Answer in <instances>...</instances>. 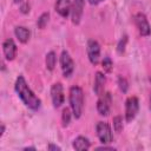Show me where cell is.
<instances>
[{"label": "cell", "mask_w": 151, "mask_h": 151, "mask_svg": "<svg viewBox=\"0 0 151 151\" xmlns=\"http://www.w3.org/2000/svg\"><path fill=\"white\" fill-rule=\"evenodd\" d=\"M13 2L14 4H20V2H22V0H13Z\"/></svg>", "instance_id": "83f0119b"}, {"label": "cell", "mask_w": 151, "mask_h": 151, "mask_svg": "<svg viewBox=\"0 0 151 151\" xmlns=\"http://www.w3.org/2000/svg\"><path fill=\"white\" fill-rule=\"evenodd\" d=\"M20 11H21V13H28L29 12V5H28V2L22 4L21 7H20Z\"/></svg>", "instance_id": "603a6c76"}, {"label": "cell", "mask_w": 151, "mask_h": 151, "mask_svg": "<svg viewBox=\"0 0 151 151\" xmlns=\"http://www.w3.org/2000/svg\"><path fill=\"white\" fill-rule=\"evenodd\" d=\"M87 55L88 59L91 61L92 65H97L99 63V58H100V46L98 44V41L91 39L87 42Z\"/></svg>", "instance_id": "8992f818"}, {"label": "cell", "mask_w": 151, "mask_h": 151, "mask_svg": "<svg viewBox=\"0 0 151 151\" xmlns=\"http://www.w3.org/2000/svg\"><path fill=\"white\" fill-rule=\"evenodd\" d=\"M134 24L140 33V35L143 37H147L151 34V28H150V24L145 17V14L143 13H137L134 15Z\"/></svg>", "instance_id": "5b68a950"}, {"label": "cell", "mask_w": 151, "mask_h": 151, "mask_svg": "<svg viewBox=\"0 0 151 151\" xmlns=\"http://www.w3.org/2000/svg\"><path fill=\"white\" fill-rule=\"evenodd\" d=\"M47 149H48V150H60V147H59V146L53 145V144H50V145L47 146Z\"/></svg>", "instance_id": "cb8c5ba5"}, {"label": "cell", "mask_w": 151, "mask_h": 151, "mask_svg": "<svg viewBox=\"0 0 151 151\" xmlns=\"http://www.w3.org/2000/svg\"><path fill=\"white\" fill-rule=\"evenodd\" d=\"M118 85H119L120 91H123L124 93H125V92L127 91V88H129V84H127L126 79H125V78H123L122 76H120V77H118Z\"/></svg>", "instance_id": "7402d4cb"}, {"label": "cell", "mask_w": 151, "mask_h": 151, "mask_svg": "<svg viewBox=\"0 0 151 151\" xmlns=\"http://www.w3.org/2000/svg\"><path fill=\"white\" fill-rule=\"evenodd\" d=\"M83 9H84V0H73L71 6V18L74 25H78L80 22Z\"/></svg>", "instance_id": "30bf717a"}, {"label": "cell", "mask_w": 151, "mask_h": 151, "mask_svg": "<svg viewBox=\"0 0 151 151\" xmlns=\"http://www.w3.org/2000/svg\"><path fill=\"white\" fill-rule=\"evenodd\" d=\"M97 150H114V149H113V147H107V146H105V145H104V146L98 147Z\"/></svg>", "instance_id": "d4e9b609"}, {"label": "cell", "mask_w": 151, "mask_h": 151, "mask_svg": "<svg viewBox=\"0 0 151 151\" xmlns=\"http://www.w3.org/2000/svg\"><path fill=\"white\" fill-rule=\"evenodd\" d=\"M139 109V103L137 97H129L125 103V118L126 122H131L134 119Z\"/></svg>", "instance_id": "277c9868"}, {"label": "cell", "mask_w": 151, "mask_h": 151, "mask_svg": "<svg viewBox=\"0 0 151 151\" xmlns=\"http://www.w3.org/2000/svg\"><path fill=\"white\" fill-rule=\"evenodd\" d=\"M100 1H103V0H88V2H90L91 5H97V4H99Z\"/></svg>", "instance_id": "484cf974"}, {"label": "cell", "mask_w": 151, "mask_h": 151, "mask_svg": "<svg viewBox=\"0 0 151 151\" xmlns=\"http://www.w3.org/2000/svg\"><path fill=\"white\" fill-rule=\"evenodd\" d=\"M99 100L97 101V111L100 116H107L110 113V104H111V96L110 93H103L99 96Z\"/></svg>", "instance_id": "9c48e42d"}, {"label": "cell", "mask_w": 151, "mask_h": 151, "mask_svg": "<svg viewBox=\"0 0 151 151\" xmlns=\"http://www.w3.org/2000/svg\"><path fill=\"white\" fill-rule=\"evenodd\" d=\"M150 109H151V97H150Z\"/></svg>", "instance_id": "f1b7e54d"}, {"label": "cell", "mask_w": 151, "mask_h": 151, "mask_svg": "<svg viewBox=\"0 0 151 151\" xmlns=\"http://www.w3.org/2000/svg\"><path fill=\"white\" fill-rule=\"evenodd\" d=\"M60 65H61V71L64 77H70L73 71H74V63L72 60V58L70 57L68 52L63 51L61 57H60Z\"/></svg>", "instance_id": "52a82bcc"}, {"label": "cell", "mask_w": 151, "mask_h": 151, "mask_svg": "<svg viewBox=\"0 0 151 151\" xmlns=\"http://www.w3.org/2000/svg\"><path fill=\"white\" fill-rule=\"evenodd\" d=\"M113 129L116 132H120L123 130V118L120 116H116L113 118Z\"/></svg>", "instance_id": "ffe728a7"}, {"label": "cell", "mask_w": 151, "mask_h": 151, "mask_svg": "<svg viewBox=\"0 0 151 151\" xmlns=\"http://www.w3.org/2000/svg\"><path fill=\"white\" fill-rule=\"evenodd\" d=\"M14 33H15V37L18 38V40L22 44H26L29 39V35H31L29 31L24 26H17L14 29Z\"/></svg>", "instance_id": "5bb4252c"}, {"label": "cell", "mask_w": 151, "mask_h": 151, "mask_svg": "<svg viewBox=\"0 0 151 151\" xmlns=\"http://www.w3.org/2000/svg\"><path fill=\"white\" fill-rule=\"evenodd\" d=\"M112 66H113V63H112L111 58L105 57V58H104V60L101 61V67H103V70H104L105 72H107V73H109V72H111Z\"/></svg>", "instance_id": "d6986e66"}, {"label": "cell", "mask_w": 151, "mask_h": 151, "mask_svg": "<svg viewBox=\"0 0 151 151\" xmlns=\"http://www.w3.org/2000/svg\"><path fill=\"white\" fill-rule=\"evenodd\" d=\"M61 120H63V126H67L70 120H71V110L68 107L63 110V116H61Z\"/></svg>", "instance_id": "e0dca14e"}, {"label": "cell", "mask_w": 151, "mask_h": 151, "mask_svg": "<svg viewBox=\"0 0 151 151\" xmlns=\"http://www.w3.org/2000/svg\"><path fill=\"white\" fill-rule=\"evenodd\" d=\"M4 131H5V126H4V124H2V125H1V132H0V136L4 134Z\"/></svg>", "instance_id": "4316f807"}, {"label": "cell", "mask_w": 151, "mask_h": 151, "mask_svg": "<svg viewBox=\"0 0 151 151\" xmlns=\"http://www.w3.org/2000/svg\"><path fill=\"white\" fill-rule=\"evenodd\" d=\"M106 83V78L101 72H97L96 73V78H94V85H93V91L97 96H101L104 92V86Z\"/></svg>", "instance_id": "4fadbf2b"}, {"label": "cell", "mask_w": 151, "mask_h": 151, "mask_svg": "<svg viewBox=\"0 0 151 151\" xmlns=\"http://www.w3.org/2000/svg\"><path fill=\"white\" fill-rule=\"evenodd\" d=\"M71 1L70 0H57L55 2V11L58 14H60L63 18H67L71 13Z\"/></svg>", "instance_id": "7c38bea8"}, {"label": "cell", "mask_w": 151, "mask_h": 151, "mask_svg": "<svg viewBox=\"0 0 151 151\" xmlns=\"http://www.w3.org/2000/svg\"><path fill=\"white\" fill-rule=\"evenodd\" d=\"M48 18H50V14L48 13H42L40 17H39V19H38V27L39 28H45V26L47 25V22H48Z\"/></svg>", "instance_id": "ac0fdd59"}, {"label": "cell", "mask_w": 151, "mask_h": 151, "mask_svg": "<svg viewBox=\"0 0 151 151\" xmlns=\"http://www.w3.org/2000/svg\"><path fill=\"white\" fill-rule=\"evenodd\" d=\"M45 63H46V68L48 71H52L55 66V63H57V55L53 51L48 52L46 54V59H45Z\"/></svg>", "instance_id": "2e32d148"}, {"label": "cell", "mask_w": 151, "mask_h": 151, "mask_svg": "<svg viewBox=\"0 0 151 151\" xmlns=\"http://www.w3.org/2000/svg\"><path fill=\"white\" fill-rule=\"evenodd\" d=\"M4 55L7 60H13L17 55V46L12 39H6L2 44Z\"/></svg>", "instance_id": "8fae6325"}, {"label": "cell", "mask_w": 151, "mask_h": 151, "mask_svg": "<svg viewBox=\"0 0 151 151\" xmlns=\"http://www.w3.org/2000/svg\"><path fill=\"white\" fill-rule=\"evenodd\" d=\"M73 147H74L76 150H79V151H81V150H87V149L90 147V142H88L87 138H85V137H83V136H79V137H77V138L73 140Z\"/></svg>", "instance_id": "9a60e30c"}, {"label": "cell", "mask_w": 151, "mask_h": 151, "mask_svg": "<svg viewBox=\"0 0 151 151\" xmlns=\"http://www.w3.org/2000/svg\"><path fill=\"white\" fill-rule=\"evenodd\" d=\"M70 105L72 113L76 118H80L84 109V92L79 86H72L70 88Z\"/></svg>", "instance_id": "7a4b0ae2"}, {"label": "cell", "mask_w": 151, "mask_h": 151, "mask_svg": "<svg viewBox=\"0 0 151 151\" xmlns=\"http://www.w3.org/2000/svg\"><path fill=\"white\" fill-rule=\"evenodd\" d=\"M14 88H15V92L18 93L19 98L22 100V103L32 109V110H38L40 107V99L33 93V91L28 87L25 78L22 76H19L15 80V85H14Z\"/></svg>", "instance_id": "6da1fadb"}, {"label": "cell", "mask_w": 151, "mask_h": 151, "mask_svg": "<svg viewBox=\"0 0 151 151\" xmlns=\"http://www.w3.org/2000/svg\"><path fill=\"white\" fill-rule=\"evenodd\" d=\"M51 98H52L54 107H59L64 103L63 85L60 83H55V84L52 85V87H51Z\"/></svg>", "instance_id": "ba28073f"}, {"label": "cell", "mask_w": 151, "mask_h": 151, "mask_svg": "<svg viewBox=\"0 0 151 151\" xmlns=\"http://www.w3.org/2000/svg\"><path fill=\"white\" fill-rule=\"evenodd\" d=\"M126 42H127V37H126V35H124V37L119 40L118 46H117V51H118V53H119V54H123V53H124V51H125V46H126Z\"/></svg>", "instance_id": "44dd1931"}, {"label": "cell", "mask_w": 151, "mask_h": 151, "mask_svg": "<svg viewBox=\"0 0 151 151\" xmlns=\"http://www.w3.org/2000/svg\"><path fill=\"white\" fill-rule=\"evenodd\" d=\"M96 130H97V136L103 144H109L112 142V132H111V127L107 123L98 122Z\"/></svg>", "instance_id": "3957f363"}]
</instances>
